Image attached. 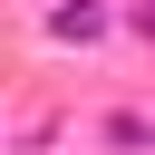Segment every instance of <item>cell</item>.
<instances>
[{
  "label": "cell",
  "instance_id": "6da1fadb",
  "mask_svg": "<svg viewBox=\"0 0 155 155\" xmlns=\"http://www.w3.org/2000/svg\"><path fill=\"white\" fill-rule=\"evenodd\" d=\"M136 29H145V39H155V0H136Z\"/></svg>",
  "mask_w": 155,
  "mask_h": 155
}]
</instances>
